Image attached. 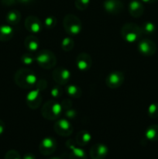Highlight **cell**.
Returning <instances> with one entry per match:
<instances>
[{
  "label": "cell",
  "mask_w": 158,
  "mask_h": 159,
  "mask_svg": "<svg viewBox=\"0 0 158 159\" xmlns=\"http://www.w3.org/2000/svg\"><path fill=\"white\" fill-rule=\"evenodd\" d=\"M60 105H61L62 110H64L65 111V110H69V109L71 108V106H72V102H71V99H63V100H62Z\"/></svg>",
  "instance_id": "1f68e13d"
},
{
  "label": "cell",
  "mask_w": 158,
  "mask_h": 159,
  "mask_svg": "<svg viewBox=\"0 0 158 159\" xmlns=\"http://www.w3.org/2000/svg\"><path fill=\"white\" fill-rule=\"evenodd\" d=\"M35 60L38 65L44 69H50L55 67L57 58L54 53L50 50H42L35 57Z\"/></svg>",
  "instance_id": "5b68a950"
},
{
  "label": "cell",
  "mask_w": 158,
  "mask_h": 159,
  "mask_svg": "<svg viewBox=\"0 0 158 159\" xmlns=\"http://www.w3.org/2000/svg\"><path fill=\"white\" fill-rule=\"evenodd\" d=\"M24 46L27 51H30V52H34L40 48V40L36 36L29 35L25 39Z\"/></svg>",
  "instance_id": "ac0fdd59"
},
{
  "label": "cell",
  "mask_w": 158,
  "mask_h": 159,
  "mask_svg": "<svg viewBox=\"0 0 158 159\" xmlns=\"http://www.w3.org/2000/svg\"><path fill=\"white\" fill-rule=\"evenodd\" d=\"M125 76L122 71H116L109 73L105 79V84L110 89H116L123 84Z\"/></svg>",
  "instance_id": "9c48e42d"
},
{
  "label": "cell",
  "mask_w": 158,
  "mask_h": 159,
  "mask_svg": "<svg viewBox=\"0 0 158 159\" xmlns=\"http://www.w3.org/2000/svg\"><path fill=\"white\" fill-rule=\"evenodd\" d=\"M138 51L143 56H153L156 51V44L150 39H143L139 41Z\"/></svg>",
  "instance_id": "30bf717a"
},
{
  "label": "cell",
  "mask_w": 158,
  "mask_h": 159,
  "mask_svg": "<svg viewBox=\"0 0 158 159\" xmlns=\"http://www.w3.org/2000/svg\"><path fill=\"white\" fill-rule=\"evenodd\" d=\"M65 90H66L68 96L71 98H74V99H79L82 95V91L81 88H79L76 85H67Z\"/></svg>",
  "instance_id": "603a6c76"
},
{
  "label": "cell",
  "mask_w": 158,
  "mask_h": 159,
  "mask_svg": "<svg viewBox=\"0 0 158 159\" xmlns=\"http://www.w3.org/2000/svg\"><path fill=\"white\" fill-rule=\"evenodd\" d=\"M140 28L143 34H146V35H151L153 33H155L156 30V25L150 21L144 22L142 26H140Z\"/></svg>",
  "instance_id": "cb8c5ba5"
},
{
  "label": "cell",
  "mask_w": 158,
  "mask_h": 159,
  "mask_svg": "<svg viewBox=\"0 0 158 159\" xmlns=\"http://www.w3.org/2000/svg\"><path fill=\"white\" fill-rule=\"evenodd\" d=\"M1 2L3 6H11L17 3L16 0H1Z\"/></svg>",
  "instance_id": "e575fe53"
},
{
  "label": "cell",
  "mask_w": 158,
  "mask_h": 159,
  "mask_svg": "<svg viewBox=\"0 0 158 159\" xmlns=\"http://www.w3.org/2000/svg\"><path fill=\"white\" fill-rule=\"evenodd\" d=\"M108 153V148L105 144H95L91 148L89 152L91 159H104Z\"/></svg>",
  "instance_id": "4fadbf2b"
},
{
  "label": "cell",
  "mask_w": 158,
  "mask_h": 159,
  "mask_svg": "<svg viewBox=\"0 0 158 159\" xmlns=\"http://www.w3.org/2000/svg\"><path fill=\"white\" fill-rule=\"evenodd\" d=\"M42 102L41 91L35 88L31 90L26 96V104L32 110H35L40 107Z\"/></svg>",
  "instance_id": "8fae6325"
},
{
  "label": "cell",
  "mask_w": 158,
  "mask_h": 159,
  "mask_svg": "<svg viewBox=\"0 0 158 159\" xmlns=\"http://www.w3.org/2000/svg\"><path fill=\"white\" fill-rule=\"evenodd\" d=\"M17 3L22 5H29L33 2V0H16Z\"/></svg>",
  "instance_id": "8d00e7d4"
},
{
  "label": "cell",
  "mask_w": 158,
  "mask_h": 159,
  "mask_svg": "<svg viewBox=\"0 0 158 159\" xmlns=\"http://www.w3.org/2000/svg\"><path fill=\"white\" fill-rule=\"evenodd\" d=\"M43 24L46 29L47 30H51L54 27H55L56 24H57V19L55 16H48L45 19L44 22H43Z\"/></svg>",
  "instance_id": "4316f807"
},
{
  "label": "cell",
  "mask_w": 158,
  "mask_h": 159,
  "mask_svg": "<svg viewBox=\"0 0 158 159\" xmlns=\"http://www.w3.org/2000/svg\"><path fill=\"white\" fill-rule=\"evenodd\" d=\"M56 149H57V141L51 137L43 138L39 145L40 154L45 156L52 155Z\"/></svg>",
  "instance_id": "ba28073f"
},
{
  "label": "cell",
  "mask_w": 158,
  "mask_h": 159,
  "mask_svg": "<svg viewBox=\"0 0 158 159\" xmlns=\"http://www.w3.org/2000/svg\"><path fill=\"white\" fill-rule=\"evenodd\" d=\"M91 140V134L87 130H81L76 135V144L80 147L87 145Z\"/></svg>",
  "instance_id": "ffe728a7"
},
{
  "label": "cell",
  "mask_w": 158,
  "mask_h": 159,
  "mask_svg": "<svg viewBox=\"0 0 158 159\" xmlns=\"http://www.w3.org/2000/svg\"><path fill=\"white\" fill-rule=\"evenodd\" d=\"M34 60H35V57H33V56L31 55L30 54H24L21 56L22 63L26 66L32 65Z\"/></svg>",
  "instance_id": "f1b7e54d"
},
{
  "label": "cell",
  "mask_w": 158,
  "mask_h": 159,
  "mask_svg": "<svg viewBox=\"0 0 158 159\" xmlns=\"http://www.w3.org/2000/svg\"><path fill=\"white\" fill-rule=\"evenodd\" d=\"M22 159H37L36 156L32 153H26L23 155Z\"/></svg>",
  "instance_id": "d590c367"
},
{
  "label": "cell",
  "mask_w": 158,
  "mask_h": 159,
  "mask_svg": "<svg viewBox=\"0 0 158 159\" xmlns=\"http://www.w3.org/2000/svg\"><path fill=\"white\" fill-rule=\"evenodd\" d=\"M103 7L108 13L116 15L123 10V3L121 0H105L103 3Z\"/></svg>",
  "instance_id": "5bb4252c"
},
{
  "label": "cell",
  "mask_w": 158,
  "mask_h": 159,
  "mask_svg": "<svg viewBox=\"0 0 158 159\" xmlns=\"http://www.w3.org/2000/svg\"><path fill=\"white\" fill-rule=\"evenodd\" d=\"M66 145L71 150V153L69 155V159H87L86 153L84 149L77 147L72 140H69L67 141Z\"/></svg>",
  "instance_id": "2e32d148"
},
{
  "label": "cell",
  "mask_w": 158,
  "mask_h": 159,
  "mask_svg": "<svg viewBox=\"0 0 158 159\" xmlns=\"http://www.w3.org/2000/svg\"><path fill=\"white\" fill-rule=\"evenodd\" d=\"M46 159H61V158H59V157H50V158H48Z\"/></svg>",
  "instance_id": "ab89813d"
},
{
  "label": "cell",
  "mask_w": 158,
  "mask_h": 159,
  "mask_svg": "<svg viewBox=\"0 0 158 159\" xmlns=\"http://www.w3.org/2000/svg\"><path fill=\"white\" fill-rule=\"evenodd\" d=\"M90 4V0H75L74 5L75 7L79 10H85L88 7Z\"/></svg>",
  "instance_id": "83f0119b"
},
{
  "label": "cell",
  "mask_w": 158,
  "mask_h": 159,
  "mask_svg": "<svg viewBox=\"0 0 158 159\" xmlns=\"http://www.w3.org/2000/svg\"><path fill=\"white\" fill-rule=\"evenodd\" d=\"M14 35L13 28L9 24L1 25L0 26V41H9Z\"/></svg>",
  "instance_id": "d6986e66"
},
{
  "label": "cell",
  "mask_w": 158,
  "mask_h": 159,
  "mask_svg": "<svg viewBox=\"0 0 158 159\" xmlns=\"http://www.w3.org/2000/svg\"><path fill=\"white\" fill-rule=\"evenodd\" d=\"M21 20V13L18 10H11L6 14V21L9 25H16Z\"/></svg>",
  "instance_id": "7402d4cb"
},
{
  "label": "cell",
  "mask_w": 158,
  "mask_h": 159,
  "mask_svg": "<svg viewBox=\"0 0 158 159\" xmlns=\"http://www.w3.org/2000/svg\"><path fill=\"white\" fill-rule=\"evenodd\" d=\"M129 12L135 18H139L143 14L144 6L139 0H132L128 6Z\"/></svg>",
  "instance_id": "e0dca14e"
},
{
  "label": "cell",
  "mask_w": 158,
  "mask_h": 159,
  "mask_svg": "<svg viewBox=\"0 0 158 159\" xmlns=\"http://www.w3.org/2000/svg\"><path fill=\"white\" fill-rule=\"evenodd\" d=\"M63 25L67 34L70 36L78 35L82 28L80 19L74 14H68L65 16Z\"/></svg>",
  "instance_id": "277c9868"
},
{
  "label": "cell",
  "mask_w": 158,
  "mask_h": 159,
  "mask_svg": "<svg viewBox=\"0 0 158 159\" xmlns=\"http://www.w3.org/2000/svg\"><path fill=\"white\" fill-rule=\"evenodd\" d=\"M140 26L133 23H125L121 29V36L125 41L128 43H135L140 39L142 35Z\"/></svg>",
  "instance_id": "7a4b0ae2"
},
{
  "label": "cell",
  "mask_w": 158,
  "mask_h": 159,
  "mask_svg": "<svg viewBox=\"0 0 158 159\" xmlns=\"http://www.w3.org/2000/svg\"><path fill=\"white\" fill-rule=\"evenodd\" d=\"M141 2L144 3H149V4H151V3H154L156 2L157 0H140Z\"/></svg>",
  "instance_id": "f35d334b"
},
{
  "label": "cell",
  "mask_w": 158,
  "mask_h": 159,
  "mask_svg": "<svg viewBox=\"0 0 158 159\" xmlns=\"http://www.w3.org/2000/svg\"><path fill=\"white\" fill-rule=\"evenodd\" d=\"M4 159H22L21 155L15 150H9L6 152Z\"/></svg>",
  "instance_id": "4dcf8cb0"
},
{
  "label": "cell",
  "mask_w": 158,
  "mask_h": 159,
  "mask_svg": "<svg viewBox=\"0 0 158 159\" xmlns=\"http://www.w3.org/2000/svg\"><path fill=\"white\" fill-rule=\"evenodd\" d=\"M46 82L43 79H40V80H37V84H36L35 88L38 89L40 91H43V90L46 89Z\"/></svg>",
  "instance_id": "836d02e7"
},
{
  "label": "cell",
  "mask_w": 158,
  "mask_h": 159,
  "mask_svg": "<svg viewBox=\"0 0 158 159\" xmlns=\"http://www.w3.org/2000/svg\"><path fill=\"white\" fill-rule=\"evenodd\" d=\"M50 95L54 99H58L62 96V89L60 85H54L50 90Z\"/></svg>",
  "instance_id": "f546056e"
},
{
  "label": "cell",
  "mask_w": 158,
  "mask_h": 159,
  "mask_svg": "<svg viewBox=\"0 0 158 159\" xmlns=\"http://www.w3.org/2000/svg\"><path fill=\"white\" fill-rule=\"evenodd\" d=\"M14 81L17 86L23 89H31L35 88L37 77L35 72L27 68H20L14 75Z\"/></svg>",
  "instance_id": "6da1fadb"
},
{
  "label": "cell",
  "mask_w": 158,
  "mask_h": 159,
  "mask_svg": "<svg viewBox=\"0 0 158 159\" xmlns=\"http://www.w3.org/2000/svg\"><path fill=\"white\" fill-rule=\"evenodd\" d=\"M25 27L29 32L33 34H37L41 31L43 25L38 17L29 16L25 20Z\"/></svg>",
  "instance_id": "9a60e30c"
},
{
  "label": "cell",
  "mask_w": 158,
  "mask_h": 159,
  "mask_svg": "<svg viewBox=\"0 0 158 159\" xmlns=\"http://www.w3.org/2000/svg\"><path fill=\"white\" fill-rule=\"evenodd\" d=\"M60 46H61V48L63 51H71V50L74 48V40H73V39H71V37H65V38H64L63 40H62Z\"/></svg>",
  "instance_id": "d4e9b609"
},
{
  "label": "cell",
  "mask_w": 158,
  "mask_h": 159,
  "mask_svg": "<svg viewBox=\"0 0 158 159\" xmlns=\"http://www.w3.org/2000/svg\"><path fill=\"white\" fill-rule=\"evenodd\" d=\"M145 138L152 142L158 141V124L149 126L145 131Z\"/></svg>",
  "instance_id": "44dd1931"
},
{
  "label": "cell",
  "mask_w": 158,
  "mask_h": 159,
  "mask_svg": "<svg viewBox=\"0 0 158 159\" xmlns=\"http://www.w3.org/2000/svg\"><path fill=\"white\" fill-rule=\"evenodd\" d=\"M71 77V75L69 70L64 67H57L53 71V79L57 85H66Z\"/></svg>",
  "instance_id": "52a82bcc"
},
{
  "label": "cell",
  "mask_w": 158,
  "mask_h": 159,
  "mask_svg": "<svg viewBox=\"0 0 158 159\" xmlns=\"http://www.w3.org/2000/svg\"><path fill=\"white\" fill-rule=\"evenodd\" d=\"M62 107L60 103L55 100H49L42 107L41 114L45 119L49 120H54L59 119L61 115Z\"/></svg>",
  "instance_id": "3957f363"
},
{
  "label": "cell",
  "mask_w": 158,
  "mask_h": 159,
  "mask_svg": "<svg viewBox=\"0 0 158 159\" xmlns=\"http://www.w3.org/2000/svg\"><path fill=\"white\" fill-rule=\"evenodd\" d=\"M147 113L152 119L158 118V102H153L150 104L147 110Z\"/></svg>",
  "instance_id": "484cf974"
},
{
  "label": "cell",
  "mask_w": 158,
  "mask_h": 159,
  "mask_svg": "<svg viewBox=\"0 0 158 159\" xmlns=\"http://www.w3.org/2000/svg\"><path fill=\"white\" fill-rule=\"evenodd\" d=\"M92 65L91 57L87 53H81L76 57V66L81 71H88Z\"/></svg>",
  "instance_id": "7c38bea8"
},
{
  "label": "cell",
  "mask_w": 158,
  "mask_h": 159,
  "mask_svg": "<svg viewBox=\"0 0 158 159\" xmlns=\"http://www.w3.org/2000/svg\"><path fill=\"white\" fill-rule=\"evenodd\" d=\"M54 130L60 136L68 137L73 133V126L68 120L60 119L54 124Z\"/></svg>",
  "instance_id": "8992f818"
},
{
  "label": "cell",
  "mask_w": 158,
  "mask_h": 159,
  "mask_svg": "<svg viewBox=\"0 0 158 159\" xmlns=\"http://www.w3.org/2000/svg\"><path fill=\"white\" fill-rule=\"evenodd\" d=\"M65 116L68 119H74L77 116V111L74 109H69L68 110H65Z\"/></svg>",
  "instance_id": "d6a6232c"
},
{
  "label": "cell",
  "mask_w": 158,
  "mask_h": 159,
  "mask_svg": "<svg viewBox=\"0 0 158 159\" xmlns=\"http://www.w3.org/2000/svg\"><path fill=\"white\" fill-rule=\"evenodd\" d=\"M5 127H6V126H5L4 122L0 120V135H2L3 133H4Z\"/></svg>",
  "instance_id": "74e56055"
}]
</instances>
